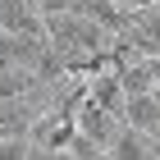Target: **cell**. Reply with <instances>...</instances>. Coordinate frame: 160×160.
Segmentation results:
<instances>
[{
    "mask_svg": "<svg viewBox=\"0 0 160 160\" xmlns=\"http://www.w3.org/2000/svg\"><path fill=\"white\" fill-rule=\"evenodd\" d=\"M73 137H78V128H73V114H69V110L37 114V119L23 128V142H28L32 151H69Z\"/></svg>",
    "mask_w": 160,
    "mask_h": 160,
    "instance_id": "6da1fadb",
    "label": "cell"
},
{
    "mask_svg": "<svg viewBox=\"0 0 160 160\" xmlns=\"http://www.w3.org/2000/svg\"><path fill=\"white\" fill-rule=\"evenodd\" d=\"M73 128H78V137H87L96 151H105L114 142V133H119V123L110 119L105 110H96V105H87L82 96L73 101Z\"/></svg>",
    "mask_w": 160,
    "mask_h": 160,
    "instance_id": "7a4b0ae2",
    "label": "cell"
},
{
    "mask_svg": "<svg viewBox=\"0 0 160 160\" xmlns=\"http://www.w3.org/2000/svg\"><path fill=\"white\" fill-rule=\"evenodd\" d=\"M119 128H128V133L151 137V142H156V92H151V96H123Z\"/></svg>",
    "mask_w": 160,
    "mask_h": 160,
    "instance_id": "3957f363",
    "label": "cell"
},
{
    "mask_svg": "<svg viewBox=\"0 0 160 160\" xmlns=\"http://www.w3.org/2000/svg\"><path fill=\"white\" fill-rule=\"evenodd\" d=\"M105 160H160V151H156L151 137H137V133H128V128H119L114 142L105 147Z\"/></svg>",
    "mask_w": 160,
    "mask_h": 160,
    "instance_id": "277c9868",
    "label": "cell"
},
{
    "mask_svg": "<svg viewBox=\"0 0 160 160\" xmlns=\"http://www.w3.org/2000/svg\"><path fill=\"white\" fill-rule=\"evenodd\" d=\"M0 160H28V142L23 137H0Z\"/></svg>",
    "mask_w": 160,
    "mask_h": 160,
    "instance_id": "5b68a950",
    "label": "cell"
},
{
    "mask_svg": "<svg viewBox=\"0 0 160 160\" xmlns=\"http://www.w3.org/2000/svg\"><path fill=\"white\" fill-rule=\"evenodd\" d=\"M28 5H32L41 18H50V14H64V0H28Z\"/></svg>",
    "mask_w": 160,
    "mask_h": 160,
    "instance_id": "8992f818",
    "label": "cell"
},
{
    "mask_svg": "<svg viewBox=\"0 0 160 160\" xmlns=\"http://www.w3.org/2000/svg\"><path fill=\"white\" fill-rule=\"evenodd\" d=\"M156 137H160V92H156Z\"/></svg>",
    "mask_w": 160,
    "mask_h": 160,
    "instance_id": "52a82bcc",
    "label": "cell"
},
{
    "mask_svg": "<svg viewBox=\"0 0 160 160\" xmlns=\"http://www.w3.org/2000/svg\"><path fill=\"white\" fill-rule=\"evenodd\" d=\"M92 160H105V156H92Z\"/></svg>",
    "mask_w": 160,
    "mask_h": 160,
    "instance_id": "ba28073f",
    "label": "cell"
}]
</instances>
